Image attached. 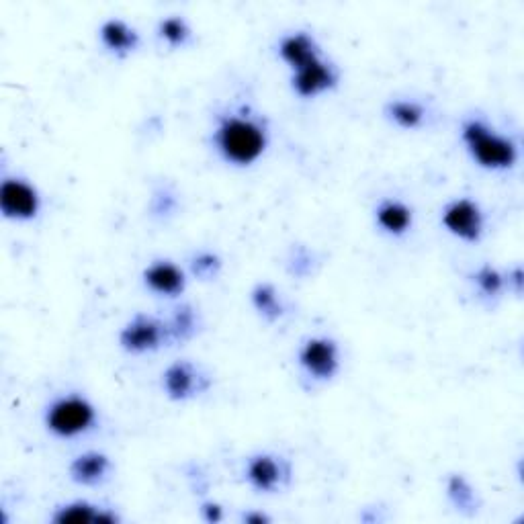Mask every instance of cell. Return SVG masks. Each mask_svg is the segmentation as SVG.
I'll return each mask as SVG.
<instances>
[{"mask_svg": "<svg viewBox=\"0 0 524 524\" xmlns=\"http://www.w3.org/2000/svg\"><path fill=\"white\" fill-rule=\"evenodd\" d=\"M166 342H170L166 320L150 314H136L119 332V346L136 357L156 353Z\"/></svg>", "mask_w": 524, "mask_h": 524, "instance_id": "277c9868", "label": "cell"}, {"mask_svg": "<svg viewBox=\"0 0 524 524\" xmlns=\"http://www.w3.org/2000/svg\"><path fill=\"white\" fill-rule=\"evenodd\" d=\"M271 144L269 121L250 107H236L217 115L211 131L215 154L234 168L254 166Z\"/></svg>", "mask_w": 524, "mask_h": 524, "instance_id": "6da1fadb", "label": "cell"}, {"mask_svg": "<svg viewBox=\"0 0 524 524\" xmlns=\"http://www.w3.org/2000/svg\"><path fill=\"white\" fill-rule=\"evenodd\" d=\"M383 115L400 129L412 131L424 125L426 121V107L418 101H410V99H396V101H389L383 109Z\"/></svg>", "mask_w": 524, "mask_h": 524, "instance_id": "ac0fdd59", "label": "cell"}, {"mask_svg": "<svg viewBox=\"0 0 524 524\" xmlns=\"http://www.w3.org/2000/svg\"><path fill=\"white\" fill-rule=\"evenodd\" d=\"M201 516L207 522H220L224 520V508L217 502H203L201 504Z\"/></svg>", "mask_w": 524, "mask_h": 524, "instance_id": "484cf974", "label": "cell"}, {"mask_svg": "<svg viewBox=\"0 0 524 524\" xmlns=\"http://www.w3.org/2000/svg\"><path fill=\"white\" fill-rule=\"evenodd\" d=\"M177 205H179L177 195H174L170 189L162 187V189H158V191L152 195V201H150L152 217H158V220H164V217L174 215V211H177Z\"/></svg>", "mask_w": 524, "mask_h": 524, "instance_id": "d4e9b609", "label": "cell"}, {"mask_svg": "<svg viewBox=\"0 0 524 524\" xmlns=\"http://www.w3.org/2000/svg\"><path fill=\"white\" fill-rule=\"evenodd\" d=\"M441 224L457 240L467 244H477L484 238L486 217L479 203H475L469 197H459L443 207Z\"/></svg>", "mask_w": 524, "mask_h": 524, "instance_id": "5b68a950", "label": "cell"}, {"mask_svg": "<svg viewBox=\"0 0 524 524\" xmlns=\"http://www.w3.org/2000/svg\"><path fill=\"white\" fill-rule=\"evenodd\" d=\"M242 520H244L246 524H269V522H271V516L265 514V512H254V510H250V512H244V514H242Z\"/></svg>", "mask_w": 524, "mask_h": 524, "instance_id": "4316f807", "label": "cell"}, {"mask_svg": "<svg viewBox=\"0 0 524 524\" xmlns=\"http://www.w3.org/2000/svg\"><path fill=\"white\" fill-rule=\"evenodd\" d=\"M277 52H279V58L291 68V72L322 58L320 43L308 31H293V33L283 35L279 39Z\"/></svg>", "mask_w": 524, "mask_h": 524, "instance_id": "4fadbf2b", "label": "cell"}, {"mask_svg": "<svg viewBox=\"0 0 524 524\" xmlns=\"http://www.w3.org/2000/svg\"><path fill=\"white\" fill-rule=\"evenodd\" d=\"M447 498L463 514H475L479 508V498L469 479L461 473H451L447 477Z\"/></svg>", "mask_w": 524, "mask_h": 524, "instance_id": "ffe728a7", "label": "cell"}, {"mask_svg": "<svg viewBox=\"0 0 524 524\" xmlns=\"http://www.w3.org/2000/svg\"><path fill=\"white\" fill-rule=\"evenodd\" d=\"M469 281L475 285L479 297L484 299H498L506 289V275H502L492 265H482L469 275Z\"/></svg>", "mask_w": 524, "mask_h": 524, "instance_id": "7402d4cb", "label": "cell"}, {"mask_svg": "<svg viewBox=\"0 0 524 524\" xmlns=\"http://www.w3.org/2000/svg\"><path fill=\"white\" fill-rule=\"evenodd\" d=\"M99 41L101 46L117 56V58H127L129 54H134L140 48V33L136 27H131L123 19H107L99 27Z\"/></svg>", "mask_w": 524, "mask_h": 524, "instance_id": "2e32d148", "label": "cell"}, {"mask_svg": "<svg viewBox=\"0 0 524 524\" xmlns=\"http://www.w3.org/2000/svg\"><path fill=\"white\" fill-rule=\"evenodd\" d=\"M314 265H316V254L305 248V246H293L287 258V271L291 277L297 279H305L314 273Z\"/></svg>", "mask_w": 524, "mask_h": 524, "instance_id": "cb8c5ba5", "label": "cell"}, {"mask_svg": "<svg viewBox=\"0 0 524 524\" xmlns=\"http://www.w3.org/2000/svg\"><path fill=\"white\" fill-rule=\"evenodd\" d=\"M97 422L99 412L95 404L80 393H66V396L52 400L43 412V426L62 441H74L86 436L97 428Z\"/></svg>", "mask_w": 524, "mask_h": 524, "instance_id": "3957f363", "label": "cell"}, {"mask_svg": "<svg viewBox=\"0 0 524 524\" xmlns=\"http://www.w3.org/2000/svg\"><path fill=\"white\" fill-rule=\"evenodd\" d=\"M222 269H224V260L215 252L203 250L191 258V273L201 281H213L222 273Z\"/></svg>", "mask_w": 524, "mask_h": 524, "instance_id": "603a6c76", "label": "cell"}, {"mask_svg": "<svg viewBox=\"0 0 524 524\" xmlns=\"http://www.w3.org/2000/svg\"><path fill=\"white\" fill-rule=\"evenodd\" d=\"M373 217L377 228L391 238L406 236L414 226V209L406 201L393 197L381 199L373 209Z\"/></svg>", "mask_w": 524, "mask_h": 524, "instance_id": "7c38bea8", "label": "cell"}, {"mask_svg": "<svg viewBox=\"0 0 524 524\" xmlns=\"http://www.w3.org/2000/svg\"><path fill=\"white\" fill-rule=\"evenodd\" d=\"M289 475V465L273 453L252 455L244 467L246 482L260 494H275L289 482Z\"/></svg>", "mask_w": 524, "mask_h": 524, "instance_id": "9c48e42d", "label": "cell"}, {"mask_svg": "<svg viewBox=\"0 0 524 524\" xmlns=\"http://www.w3.org/2000/svg\"><path fill=\"white\" fill-rule=\"evenodd\" d=\"M166 328H168V340L170 342L183 344L197 334L199 314H197L193 305L183 303V305H179V308H174L172 316L166 320Z\"/></svg>", "mask_w": 524, "mask_h": 524, "instance_id": "d6986e66", "label": "cell"}, {"mask_svg": "<svg viewBox=\"0 0 524 524\" xmlns=\"http://www.w3.org/2000/svg\"><path fill=\"white\" fill-rule=\"evenodd\" d=\"M0 211L9 222H33L41 211V195L21 177H5L0 183Z\"/></svg>", "mask_w": 524, "mask_h": 524, "instance_id": "52a82bcc", "label": "cell"}, {"mask_svg": "<svg viewBox=\"0 0 524 524\" xmlns=\"http://www.w3.org/2000/svg\"><path fill=\"white\" fill-rule=\"evenodd\" d=\"M158 37L166 43L170 50H181L189 46V41L193 37V29L187 23V19L179 15H168L160 19L158 23Z\"/></svg>", "mask_w": 524, "mask_h": 524, "instance_id": "44dd1931", "label": "cell"}, {"mask_svg": "<svg viewBox=\"0 0 524 524\" xmlns=\"http://www.w3.org/2000/svg\"><path fill=\"white\" fill-rule=\"evenodd\" d=\"M250 303H252V308L258 312V316L262 320H267L269 324L279 322L287 314L285 301L281 299L273 283H256L254 289L250 291Z\"/></svg>", "mask_w": 524, "mask_h": 524, "instance_id": "e0dca14e", "label": "cell"}, {"mask_svg": "<svg viewBox=\"0 0 524 524\" xmlns=\"http://www.w3.org/2000/svg\"><path fill=\"white\" fill-rule=\"evenodd\" d=\"M209 387V379L191 361H174L162 371V391L170 402H189Z\"/></svg>", "mask_w": 524, "mask_h": 524, "instance_id": "ba28073f", "label": "cell"}, {"mask_svg": "<svg viewBox=\"0 0 524 524\" xmlns=\"http://www.w3.org/2000/svg\"><path fill=\"white\" fill-rule=\"evenodd\" d=\"M461 142L471 160L484 170L504 172L512 170L518 162V144L498 134L484 119L469 117L461 123Z\"/></svg>", "mask_w": 524, "mask_h": 524, "instance_id": "7a4b0ae2", "label": "cell"}, {"mask_svg": "<svg viewBox=\"0 0 524 524\" xmlns=\"http://www.w3.org/2000/svg\"><path fill=\"white\" fill-rule=\"evenodd\" d=\"M111 469H113V463L109 455L101 451H86L72 459V463L68 465V475L74 484L93 488L105 482Z\"/></svg>", "mask_w": 524, "mask_h": 524, "instance_id": "5bb4252c", "label": "cell"}, {"mask_svg": "<svg viewBox=\"0 0 524 524\" xmlns=\"http://www.w3.org/2000/svg\"><path fill=\"white\" fill-rule=\"evenodd\" d=\"M338 70L324 56L293 70L291 89L299 99H316L324 93L334 91L338 86Z\"/></svg>", "mask_w": 524, "mask_h": 524, "instance_id": "30bf717a", "label": "cell"}, {"mask_svg": "<svg viewBox=\"0 0 524 524\" xmlns=\"http://www.w3.org/2000/svg\"><path fill=\"white\" fill-rule=\"evenodd\" d=\"M54 524H119L121 516L109 508L91 504L86 500H74L58 506L52 514Z\"/></svg>", "mask_w": 524, "mask_h": 524, "instance_id": "9a60e30c", "label": "cell"}, {"mask_svg": "<svg viewBox=\"0 0 524 524\" xmlns=\"http://www.w3.org/2000/svg\"><path fill=\"white\" fill-rule=\"evenodd\" d=\"M142 281L148 291L158 297H181L187 289V275L185 271L168 258H158L144 269Z\"/></svg>", "mask_w": 524, "mask_h": 524, "instance_id": "8fae6325", "label": "cell"}, {"mask_svg": "<svg viewBox=\"0 0 524 524\" xmlns=\"http://www.w3.org/2000/svg\"><path fill=\"white\" fill-rule=\"evenodd\" d=\"M297 363L303 373L314 381H332L340 371V348L334 338H308L297 353Z\"/></svg>", "mask_w": 524, "mask_h": 524, "instance_id": "8992f818", "label": "cell"}]
</instances>
